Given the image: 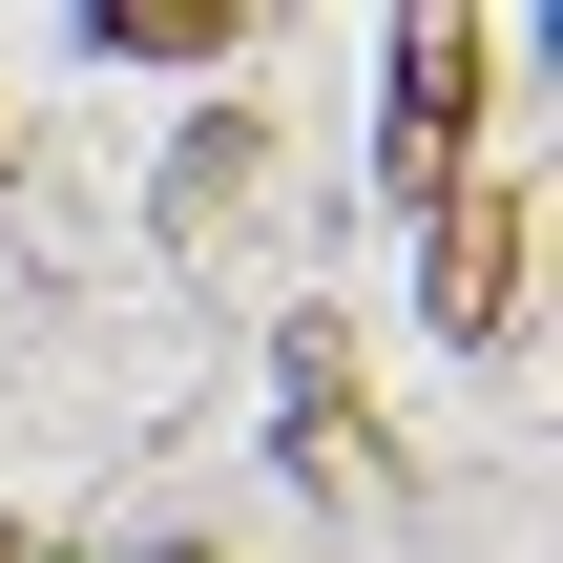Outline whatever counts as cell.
Here are the masks:
<instances>
[{
    "instance_id": "1",
    "label": "cell",
    "mask_w": 563,
    "mask_h": 563,
    "mask_svg": "<svg viewBox=\"0 0 563 563\" xmlns=\"http://www.w3.org/2000/svg\"><path fill=\"white\" fill-rule=\"evenodd\" d=\"M481 63H501L481 0H418V21H397V84H376V167H397V209L460 188V146H481Z\"/></svg>"
},
{
    "instance_id": "2",
    "label": "cell",
    "mask_w": 563,
    "mask_h": 563,
    "mask_svg": "<svg viewBox=\"0 0 563 563\" xmlns=\"http://www.w3.org/2000/svg\"><path fill=\"white\" fill-rule=\"evenodd\" d=\"M439 334H460V355L522 334V188H481V167L439 188Z\"/></svg>"
},
{
    "instance_id": "3",
    "label": "cell",
    "mask_w": 563,
    "mask_h": 563,
    "mask_svg": "<svg viewBox=\"0 0 563 563\" xmlns=\"http://www.w3.org/2000/svg\"><path fill=\"white\" fill-rule=\"evenodd\" d=\"M272 397H292V460H313V481H355V334H334V313H292V334H272Z\"/></svg>"
},
{
    "instance_id": "4",
    "label": "cell",
    "mask_w": 563,
    "mask_h": 563,
    "mask_svg": "<svg viewBox=\"0 0 563 563\" xmlns=\"http://www.w3.org/2000/svg\"><path fill=\"white\" fill-rule=\"evenodd\" d=\"M84 42H104V63H230L251 0H84Z\"/></svg>"
},
{
    "instance_id": "5",
    "label": "cell",
    "mask_w": 563,
    "mask_h": 563,
    "mask_svg": "<svg viewBox=\"0 0 563 563\" xmlns=\"http://www.w3.org/2000/svg\"><path fill=\"white\" fill-rule=\"evenodd\" d=\"M251 167H272V125H251V104H230V125H188V167H167V230H209Z\"/></svg>"
},
{
    "instance_id": "6",
    "label": "cell",
    "mask_w": 563,
    "mask_h": 563,
    "mask_svg": "<svg viewBox=\"0 0 563 563\" xmlns=\"http://www.w3.org/2000/svg\"><path fill=\"white\" fill-rule=\"evenodd\" d=\"M0 563H42V543H21V522H0Z\"/></svg>"
},
{
    "instance_id": "7",
    "label": "cell",
    "mask_w": 563,
    "mask_h": 563,
    "mask_svg": "<svg viewBox=\"0 0 563 563\" xmlns=\"http://www.w3.org/2000/svg\"><path fill=\"white\" fill-rule=\"evenodd\" d=\"M0 167H21V125H0Z\"/></svg>"
},
{
    "instance_id": "8",
    "label": "cell",
    "mask_w": 563,
    "mask_h": 563,
    "mask_svg": "<svg viewBox=\"0 0 563 563\" xmlns=\"http://www.w3.org/2000/svg\"><path fill=\"white\" fill-rule=\"evenodd\" d=\"M167 563H209V543H167Z\"/></svg>"
}]
</instances>
